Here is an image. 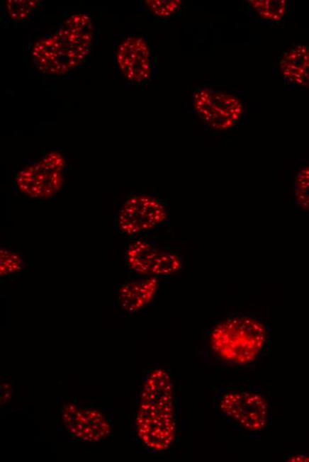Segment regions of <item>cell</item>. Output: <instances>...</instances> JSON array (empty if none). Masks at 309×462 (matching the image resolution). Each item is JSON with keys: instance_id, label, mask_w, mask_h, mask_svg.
<instances>
[{"instance_id": "cell-1", "label": "cell", "mask_w": 309, "mask_h": 462, "mask_svg": "<svg viewBox=\"0 0 309 462\" xmlns=\"http://www.w3.org/2000/svg\"><path fill=\"white\" fill-rule=\"evenodd\" d=\"M136 425L140 439L150 449L164 451L173 444L176 432L173 383L167 371L154 370L147 377Z\"/></svg>"}, {"instance_id": "cell-2", "label": "cell", "mask_w": 309, "mask_h": 462, "mask_svg": "<svg viewBox=\"0 0 309 462\" xmlns=\"http://www.w3.org/2000/svg\"><path fill=\"white\" fill-rule=\"evenodd\" d=\"M264 325L254 318L237 317L221 322L213 329V351L227 362L245 365L254 361L265 345Z\"/></svg>"}, {"instance_id": "cell-3", "label": "cell", "mask_w": 309, "mask_h": 462, "mask_svg": "<svg viewBox=\"0 0 309 462\" xmlns=\"http://www.w3.org/2000/svg\"><path fill=\"white\" fill-rule=\"evenodd\" d=\"M65 157L50 152L38 162L24 168L16 176V185L23 195L31 198H50L64 183Z\"/></svg>"}, {"instance_id": "cell-4", "label": "cell", "mask_w": 309, "mask_h": 462, "mask_svg": "<svg viewBox=\"0 0 309 462\" xmlns=\"http://www.w3.org/2000/svg\"><path fill=\"white\" fill-rule=\"evenodd\" d=\"M193 107L208 127L218 131L236 127L244 113L240 98L208 86L196 91L193 96Z\"/></svg>"}, {"instance_id": "cell-5", "label": "cell", "mask_w": 309, "mask_h": 462, "mask_svg": "<svg viewBox=\"0 0 309 462\" xmlns=\"http://www.w3.org/2000/svg\"><path fill=\"white\" fill-rule=\"evenodd\" d=\"M49 38L60 57L72 72L86 60L92 48V19L86 15L72 16Z\"/></svg>"}, {"instance_id": "cell-6", "label": "cell", "mask_w": 309, "mask_h": 462, "mask_svg": "<svg viewBox=\"0 0 309 462\" xmlns=\"http://www.w3.org/2000/svg\"><path fill=\"white\" fill-rule=\"evenodd\" d=\"M166 205L159 199L140 195L129 198L118 215V226L123 233L133 235L154 229L167 219Z\"/></svg>"}, {"instance_id": "cell-7", "label": "cell", "mask_w": 309, "mask_h": 462, "mask_svg": "<svg viewBox=\"0 0 309 462\" xmlns=\"http://www.w3.org/2000/svg\"><path fill=\"white\" fill-rule=\"evenodd\" d=\"M116 62L129 82L142 85L152 78V52L145 38L133 36L121 41L116 50Z\"/></svg>"}, {"instance_id": "cell-8", "label": "cell", "mask_w": 309, "mask_h": 462, "mask_svg": "<svg viewBox=\"0 0 309 462\" xmlns=\"http://www.w3.org/2000/svg\"><path fill=\"white\" fill-rule=\"evenodd\" d=\"M220 410L228 418L250 430H261L268 423L269 405L264 398L251 392H228L220 400Z\"/></svg>"}, {"instance_id": "cell-9", "label": "cell", "mask_w": 309, "mask_h": 462, "mask_svg": "<svg viewBox=\"0 0 309 462\" xmlns=\"http://www.w3.org/2000/svg\"><path fill=\"white\" fill-rule=\"evenodd\" d=\"M129 267L133 271L147 276L174 274L184 267L181 259L145 241H136L128 250Z\"/></svg>"}, {"instance_id": "cell-10", "label": "cell", "mask_w": 309, "mask_h": 462, "mask_svg": "<svg viewBox=\"0 0 309 462\" xmlns=\"http://www.w3.org/2000/svg\"><path fill=\"white\" fill-rule=\"evenodd\" d=\"M61 415L66 428L80 440L98 442L111 434V425L106 418L94 409L69 404L63 407Z\"/></svg>"}, {"instance_id": "cell-11", "label": "cell", "mask_w": 309, "mask_h": 462, "mask_svg": "<svg viewBox=\"0 0 309 462\" xmlns=\"http://www.w3.org/2000/svg\"><path fill=\"white\" fill-rule=\"evenodd\" d=\"M280 71L287 81L309 89V47L298 45L284 52Z\"/></svg>"}, {"instance_id": "cell-12", "label": "cell", "mask_w": 309, "mask_h": 462, "mask_svg": "<svg viewBox=\"0 0 309 462\" xmlns=\"http://www.w3.org/2000/svg\"><path fill=\"white\" fill-rule=\"evenodd\" d=\"M157 278L137 280L121 287L119 300L121 305L129 312H136L143 309L154 299L157 291Z\"/></svg>"}, {"instance_id": "cell-13", "label": "cell", "mask_w": 309, "mask_h": 462, "mask_svg": "<svg viewBox=\"0 0 309 462\" xmlns=\"http://www.w3.org/2000/svg\"><path fill=\"white\" fill-rule=\"evenodd\" d=\"M249 3L259 17L270 22H280L286 15V0H250Z\"/></svg>"}, {"instance_id": "cell-14", "label": "cell", "mask_w": 309, "mask_h": 462, "mask_svg": "<svg viewBox=\"0 0 309 462\" xmlns=\"http://www.w3.org/2000/svg\"><path fill=\"white\" fill-rule=\"evenodd\" d=\"M38 6V1H17V0L6 1L5 5L6 18L11 23L24 22L30 18Z\"/></svg>"}, {"instance_id": "cell-15", "label": "cell", "mask_w": 309, "mask_h": 462, "mask_svg": "<svg viewBox=\"0 0 309 462\" xmlns=\"http://www.w3.org/2000/svg\"><path fill=\"white\" fill-rule=\"evenodd\" d=\"M294 195L300 208L309 212V167L298 174L295 181Z\"/></svg>"}, {"instance_id": "cell-16", "label": "cell", "mask_w": 309, "mask_h": 462, "mask_svg": "<svg viewBox=\"0 0 309 462\" xmlns=\"http://www.w3.org/2000/svg\"><path fill=\"white\" fill-rule=\"evenodd\" d=\"M181 0H149L145 1L147 8L154 16L167 18L175 15L181 8Z\"/></svg>"}, {"instance_id": "cell-17", "label": "cell", "mask_w": 309, "mask_h": 462, "mask_svg": "<svg viewBox=\"0 0 309 462\" xmlns=\"http://www.w3.org/2000/svg\"><path fill=\"white\" fill-rule=\"evenodd\" d=\"M22 259L18 254L8 249L0 251V275L1 276L15 274L22 269Z\"/></svg>"}]
</instances>
